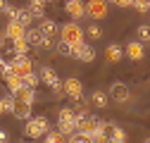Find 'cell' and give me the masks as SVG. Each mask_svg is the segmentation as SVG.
<instances>
[{"label": "cell", "instance_id": "cell-1", "mask_svg": "<svg viewBox=\"0 0 150 143\" xmlns=\"http://www.w3.org/2000/svg\"><path fill=\"white\" fill-rule=\"evenodd\" d=\"M12 100H14V117L17 119H31V110H33V100H36V93L31 91V88H22V91L12 93Z\"/></svg>", "mask_w": 150, "mask_h": 143}, {"label": "cell", "instance_id": "cell-2", "mask_svg": "<svg viewBox=\"0 0 150 143\" xmlns=\"http://www.w3.org/2000/svg\"><path fill=\"white\" fill-rule=\"evenodd\" d=\"M76 119H79V112L74 107H62L57 112V131L67 138H71L76 134Z\"/></svg>", "mask_w": 150, "mask_h": 143}, {"label": "cell", "instance_id": "cell-3", "mask_svg": "<svg viewBox=\"0 0 150 143\" xmlns=\"http://www.w3.org/2000/svg\"><path fill=\"white\" fill-rule=\"evenodd\" d=\"M83 36H86V31H83L76 22H67V24L60 26V41L69 43L71 48H76V45L86 43V41H83Z\"/></svg>", "mask_w": 150, "mask_h": 143}, {"label": "cell", "instance_id": "cell-4", "mask_svg": "<svg viewBox=\"0 0 150 143\" xmlns=\"http://www.w3.org/2000/svg\"><path fill=\"white\" fill-rule=\"evenodd\" d=\"M24 134H26L29 138H45V136L50 134V122H48V117H43V115L31 117V119L26 122V127H24Z\"/></svg>", "mask_w": 150, "mask_h": 143}, {"label": "cell", "instance_id": "cell-5", "mask_svg": "<svg viewBox=\"0 0 150 143\" xmlns=\"http://www.w3.org/2000/svg\"><path fill=\"white\" fill-rule=\"evenodd\" d=\"M100 131V119L91 112H79V119H76V134H83V136H96Z\"/></svg>", "mask_w": 150, "mask_h": 143}, {"label": "cell", "instance_id": "cell-6", "mask_svg": "<svg viewBox=\"0 0 150 143\" xmlns=\"http://www.w3.org/2000/svg\"><path fill=\"white\" fill-rule=\"evenodd\" d=\"M10 69L14 72V74H19L22 79L29 76V74H33V64H31L29 55H14V57L10 60Z\"/></svg>", "mask_w": 150, "mask_h": 143}, {"label": "cell", "instance_id": "cell-7", "mask_svg": "<svg viewBox=\"0 0 150 143\" xmlns=\"http://www.w3.org/2000/svg\"><path fill=\"white\" fill-rule=\"evenodd\" d=\"M41 79H43V84H48L50 88L57 96H64V88H62V81H60V76H57V72H55L52 67H43L41 69Z\"/></svg>", "mask_w": 150, "mask_h": 143}, {"label": "cell", "instance_id": "cell-8", "mask_svg": "<svg viewBox=\"0 0 150 143\" xmlns=\"http://www.w3.org/2000/svg\"><path fill=\"white\" fill-rule=\"evenodd\" d=\"M26 41L31 43V48H41V50H50V48H55V43H52L50 38H45V36H43L38 29H29V31H26Z\"/></svg>", "mask_w": 150, "mask_h": 143}, {"label": "cell", "instance_id": "cell-9", "mask_svg": "<svg viewBox=\"0 0 150 143\" xmlns=\"http://www.w3.org/2000/svg\"><path fill=\"white\" fill-rule=\"evenodd\" d=\"M100 134H105L107 141H126V134L115 122H100Z\"/></svg>", "mask_w": 150, "mask_h": 143}, {"label": "cell", "instance_id": "cell-10", "mask_svg": "<svg viewBox=\"0 0 150 143\" xmlns=\"http://www.w3.org/2000/svg\"><path fill=\"white\" fill-rule=\"evenodd\" d=\"M62 88H64V96H69L71 100H79V98L83 96V84H81L79 79H74V76L64 79V81H62Z\"/></svg>", "mask_w": 150, "mask_h": 143}, {"label": "cell", "instance_id": "cell-11", "mask_svg": "<svg viewBox=\"0 0 150 143\" xmlns=\"http://www.w3.org/2000/svg\"><path fill=\"white\" fill-rule=\"evenodd\" d=\"M124 55H126L131 62H141V60H143V55H145V48H143V43H141V41H129V43H126V48H124Z\"/></svg>", "mask_w": 150, "mask_h": 143}, {"label": "cell", "instance_id": "cell-12", "mask_svg": "<svg viewBox=\"0 0 150 143\" xmlns=\"http://www.w3.org/2000/svg\"><path fill=\"white\" fill-rule=\"evenodd\" d=\"M110 5L103 3V0H91V3H86V14L93 17V19H103V17L107 14Z\"/></svg>", "mask_w": 150, "mask_h": 143}, {"label": "cell", "instance_id": "cell-13", "mask_svg": "<svg viewBox=\"0 0 150 143\" xmlns=\"http://www.w3.org/2000/svg\"><path fill=\"white\" fill-rule=\"evenodd\" d=\"M110 98L115 100V103H126L129 100V86L117 81V84H112L110 86Z\"/></svg>", "mask_w": 150, "mask_h": 143}, {"label": "cell", "instance_id": "cell-14", "mask_svg": "<svg viewBox=\"0 0 150 143\" xmlns=\"http://www.w3.org/2000/svg\"><path fill=\"white\" fill-rule=\"evenodd\" d=\"M74 57L81 60V62H93L96 60V48L88 45V43H81V45L74 48Z\"/></svg>", "mask_w": 150, "mask_h": 143}, {"label": "cell", "instance_id": "cell-15", "mask_svg": "<svg viewBox=\"0 0 150 143\" xmlns=\"http://www.w3.org/2000/svg\"><path fill=\"white\" fill-rule=\"evenodd\" d=\"M38 31L45 36V38L52 41V36H57V33H60V26H57V22H55V19H48V17H45V19H41Z\"/></svg>", "mask_w": 150, "mask_h": 143}, {"label": "cell", "instance_id": "cell-16", "mask_svg": "<svg viewBox=\"0 0 150 143\" xmlns=\"http://www.w3.org/2000/svg\"><path fill=\"white\" fill-rule=\"evenodd\" d=\"M5 36H7L10 41H19V38H24V36H26V29H24L22 24H17V22L10 19V24L5 26Z\"/></svg>", "mask_w": 150, "mask_h": 143}, {"label": "cell", "instance_id": "cell-17", "mask_svg": "<svg viewBox=\"0 0 150 143\" xmlns=\"http://www.w3.org/2000/svg\"><path fill=\"white\" fill-rule=\"evenodd\" d=\"M64 10L74 17V19H81V17H86V3H81V0H69V3L64 5Z\"/></svg>", "mask_w": 150, "mask_h": 143}, {"label": "cell", "instance_id": "cell-18", "mask_svg": "<svg viewBox=\"0 0 150 143\" xmlns=\"http://www.w3.org/2000/svg\"><path fill=\"white\" fill-rule=\"evenodd\" d=\"M12 22L22 24V26L29 31V29H31V22H33V17L29 14V10H26V7H17V12H14V17H12Z\"/></svg>", "mask_w": 150, "mask_h": 143}, {"label": "cell", "instance_id": "cell-19", "mask_svg": "<svg viewBox=\"0 0 150 143\" xmlns=\"http://www.w3.org/2000/svg\"><path fill=\"white\" fill-rule=\"evenodd\" d=\"M105 57H107V62H119L124 57V48L119 43H110L105 48Z\"/></svg>", "mask_w": 150, "mask_h": 143}, {"label": "cell", "instance_id": "cell-20", "mask_svg": "<svg viewBox=\"0 0 150 143\" xmlns=\"http://www.w3.org/2000/svg\"><path fill=\"white\" fill-rule=\"evenodd\" d=\"M5 84H7V88H10L12 93H17V91H22V88H24V79H22L19 74H14L12 69L7 72V76H5Z\"/></svg>", "mask_w": 150, "mask_h": 143}, {"label": "cell", "instance_id": "cell-21", "mask_svg": "<svg viewBox=\"0 0 150 143\" xmlns=\"http://www.w3.org/2000/svg\"><path fill=\"white\" fill-rule=\"evenodd\" d=\"M88 98H91V105H96L98 110L107 107V103H110V98H107V93H105V91H93Z\"/></svg>", "mask_w": 150, "mask_h": 143}, {"label": "cell", "instance_id": "cell-22", "mask_svg": "<svg viewBox=\"0 0 150 143\" xmlns=\"http://www.w3.org/2000/svg\"><path fill=\"white\" fill-rule=\"evenodd\" d=\"M26 10H29V14H31V17L45 19V17H43V12H45V3H41V0H31V3L26 5Z\"/></svg>", "mask_w": 150, "mask_h": 143}, {"label": "cell", "instance_id": "cell-23", "mask_svg": "<svg viewBox=\"0 0 150 143\" xmlns=\"http://www.w3.org/2000/svg\"><path fill=\"white\" fill-rule=\"evenodd\" d=\"M12 43H14V55H26L29 48H31V43L26 41V36H24V38H19V41H12Z\"/></svg>", "mask_w": 150, "mask_h": 143}, {"label": "cell", "instance_id": "cell-24", "mask_svg": "<svg viewBox=\"0 0 150 143\" xmlns=\"http://www.w3.org/2000/svg\"><path fill=\"white\" fill-rule=\"evenodd\" d=\"M83 31H86V36H91L93 41H98V38H103V29H100L98 24H93V22H91V24H88V26H86Z\"/></svg>", "mask_w": 150, "mask_h": 143}, {"label": "cell", "instance_id": "cell-25", "mask_svg": "<svg viewBox=\"0 0 150 143\" xmlns=\"http://www.w3.org/2000/svg\"><path fill=\"white\" fill-rule=\"evenodd\" d=\"M136 33H138V41L141 43H150V26L148 24H141Z\"/></svg>", "mask_w": 150, "mask_h": 143}, {"label": "cell", "instance_id": "cell-26", "mask_svg": "<svg viewBox=\"0 0 150 143\" xmlns=\"http://www.w3.org/2000/svg\"><path fill=\"white\" fill-rule=\"evenodd\" d=\"M43 143H67V141H64V136H62L60 131H50V134L43 138Z\"/></svg>", "mask_w": 150, "mask_h": 143}, {"label": "cell", "instance_id": "cell-27", "mask_svg": "<svg viewBox=\"0 0 150 143\" xmlns=\"http://www.w3.org/2000/svg\"><path fill=\"white\" fill-rule=\"evenodd\" d=\"M55 50H57L60 55H74V48H71L69 43H64V41H60V43H55Z\"/></svg>", "mask_w": 150, "mask_h": 143}, {"label": "cell", "instance_id": "cell-28", "mask_svg": "<svg viewBox=\"0 0 150 143\" xmlns=\"http://www.w3.org/2000/svg\"><path fill=\"white\" fill-rule=\"evenodd\" d=\"M38 79H41V76L33 72V74L24 76V86H26V88H31V91H36V86H38Z\"/></svg>", "mask_w": 150, "mask_h": 143}, {"label": "cell", "instance_id": "cell-29", "mask_svg": "<svg viewBox=\"0 0 150 143\" xmlns=\"http://www.w3.org/2000/svg\"><path fill=\"white\" fill-rule=\"evenodd\" d=\"M67 143H96L93 141V136H83V134H74Z\"/></svg>", "mask_w": 150, "mask_h": 143}, {"label": "cell", "instance_id": "cell-30", "mask_svg": "<svg viewBox=\"0 0 150 143\" xmlns=\"http://www.w3.org/2000/svg\"><path fill=\"white\" fill-rule=\"evenodd\" d=\"M131 7L138 12H150V3H145V0H131Z\"/></svg>", "mask_w": 150, "mask_h": 143}, {"label": "cell", "instance_id": "cell-31", "mask_svg": "<svg viewBox=\"0 0 150 143\" xmlns=\"http://www.w3.org/2000/svg\"><path fill=\"white\" fill-rule=\"evenodd\" d=\"M0 12H5V14H10V17H14L17 7H14V5H10V3H5V0H0Z\"/></svg>", "mask_w": 150, "mask_h": 143}, {"label": "cell", "instance_id": "cell-32", "mask_svg": "<svg viewBox=\"0 0 150 143\" xmlns=\"http://www.w3.org/2000/svg\"><path fill=\"white\" fill-rule=\"evenodd\" d=\"M93 141H96V143H110V141H107V136H105V134H100V131L93 136Z\"/></svg>", "mask_w": 150, "mask_h": 143}, {"label": "cell", "instance_id": "cell-33", "mask_svg": "<svg viewBox=\"0 0 150 143\" xmlns=\"http://www.w3.org/2000/svg\"><path fill=\"white\" fill-rule=\"evenodd\" d=\"M115 5L124 10V7H131V0H117V3H115Z\"/></svg>", "mask_w": 150, "mask_h": 143}, {"label": "cell", "instance_id": "cell-34", "mask_svg": "<svg viewBox=\"0 0 150 143\" xmlns=\"http://www.w3.org/2000/svg\"><path fill=\"white\" fill-rule=\"evenodd\" d=\"M0 143H7V131L0 129Z\"/></svg>", "mask_w": 150, "mask_h": 143}, {"label": "cell", "instance_id": "cell-35", "mask_svg": "<svg viewBox=\"0 0 150 143\" xmlns=\"http://www.w3.org/2000/svg\"><path fill=\"white\" fill-rule=\"evenodd\" d=\"M5 115V103H3V96H0V117Z\"/></svg>", "mask_w": 150, "mask_h": 143}, {"label": "cell", "instance_id": "cell-36", "mask_svg": "<svg viewBox=\"0 0 150 143\" xmlns=\"http://www.w3.org/2000/svg\"><path fill=\"white\" fill-rule=\"evenodd\" d=\"M110 143H126V141H110Z\"/></svg>", "mask_w": 150, "mask_h": 143}, {"label": "cell", "instance_id": "cell-37", "mask_svg": "<svg viewBox=\"0 0 150 143\" xmlns=\"http://www.w3.org/2000/svg\"><path fill=\"white\" fill-rule=\"evenodd\" d=\"M143 143H150V138H145V141H143Z\"/></svg>", "mask_w": 150, "mask_h": 143}]
</instances>
